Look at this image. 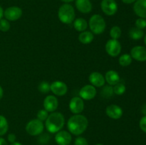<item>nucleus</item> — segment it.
Wrapping results in <instances>:
<instances>
[{"label": "nucleus", "instance_id": "f257e3e1", "mask_svg": "<svg viewBox=\"0 0 146 145\" xmlns=\"http://www.w3.org/2000/svg\"><path fill=\"white\" fill-rule=\"evenodd\" d=\"M88 126V120L84 115L77 114L71 116L67 122V128L72 134L78 136L86 130Z\"/></svg>", "mask_w": 146, "mask_h": 145}, {"label": "nucleus", "instance_id": "f03ea898", "mask_svg": "<svg viewBox=\"0 0 146 145\" xmlns=\"http://www.w3.org/2000/svg\"><path fill=\"white\" fill-rule=\"evenodd\" d=\"M65 124V118L63 114L58 112H53L48 115L45 121V127L48 132L57 133L61 130Z\"/></svg>", "mask_w": 146, "mask_h": 145}, {"label": "nucleus", "instance_id": "7ed1b4c3", "mask_svg": "<svg viewBox=\"0 0 146 145\" xmlns=\"http://www.w3.org/2000/svg\"><path fill=\"white\" fill-rule=\"evenodd\" d=\"M58 16L63 24H71L74 21L76 16L74 8L69 4H62L58 9Z\"/></svg>", "mask_w": 146, "mask_h": 145}, {"label": "nucleus", "instance_id": "20e7f679", "mask_svg": "<svg viewBox=\"0 0 146 145\" xmlns=\"http://www.w3.org/2000/svg\"><path fill=\"white\" fill-rule=\"evenodd\" d=\"M91 31L96 35H100L104 32L106 27L105 19L100 14H94L91 16L88 22Z\"/></svg>", "mask_w": 146, "mask_h": 145}, {"label": "nucleus", "instance_id": "39448f33", "mask_svg": "<svg viewBox=\"0 0 146 145\" xmlns=\"http://www.w3.org/2000/svg\"><path fill=\"white\" fill-rule=\"evenodd\" d=\"M44 123L38 119H31L26 125V131L31 136L40 135L44 132Z\"/></svg>", "mask_w": 146, "mask_h": 145}, {"label": "nucleus", "instance_id": "423d86ee", "mask_svg": "<svg viewBox=\"0 0 146 145\" xmlns=\"http://www.w3.org/2000/svg\"><path fill=\"white\" fill-rule=\"evenodd\" d=\"M106 51L111 57H117L121 52V44L118 40L110 39L106 42L105 45Z\"/></svg>", "mask_w": 146, "mask_h": 145}, {"label": "nucleus", "instance_id": "0eeeda50", "mask_svg": "<svg viewBox=\"0 0 146 145\" xmlns=\"http://www.w3.org/2000/svg\"><path fill=\"white\" fill-rule=\"evenodd\" d=\"M101 8L103 12L107 16H113L118 11V4L115 0H102Z\"/></svg>", "mask_w": 146, "mask_h": 145}, {"label": "nucleus", "instance_id": "6e6552de", "mask_svg": "<svg viewBox=\"0 0 146 145\" xmlns=\"http://www.w3.org/2000/svg\"><path fill=\"white\" fill-rule=\"evenodd\" d=\"M22 9L20 7L13 6L8 7L4 11V16L8 21H14L19 19L22 16Z\"/></svg>", "mask_w": 146, "mask_h": 145}, {"label": "nucleus", "instance_id": "1a4fd4ad", "mask_svg": "<svg viewBox=\"0 0 146 145\" xmlns=\"http://www.w3.org/2000/svg\"><path fill=\"white\" fill-rule=\"evenodd\" d=\"M69 109L74 115L81 114L84 109V100L78 96L71 98L69 102Z\"/></svg>", "mask_w": 146, "mask_h": 145}, {"label": "nucleus", "instance_id": "9d476101", "mask_svg": "<svg viewBox=\"0 0 146 145\" xmlns=\"http://www.w3.org/2000/svg\"><path fill=\"white\" fill-rule=\"evenodd\" d=\"M96 95V90L92 85H84L79 90V97L84 100H90L94 99Z\"/></svg>", "mask_w": 146, "mask_h": 145}, {"label": "nucleus", "instance_id": "9b49d317", "mask_svg": "<svg viewBox=\"0 0 146 145\" xmlns=\"http://www.w3.org/2000/svg\"><path fill=\"white\" fill-rule=\"evenodd\" d=\"M51 91L57 96H64L67 93L68 87L65 82L56 80L51 84Z\"/></svg>", "mask_w": 146, "mask_h": 145}, {"label": "nucleus", "instance_id": "f8f14e48", "mask_svg": "<svg viewBox=\"0 0 146 145\" xmlns=\"http://www.w3.org/2000/svg\"><path fill=\"white\" fill-rule=\"evenodd\" d=\"M72 140L70 132L66 130H60L56 134L55 141L58 145H69Z\"/></svg>", "mask_w": 146, "mask_h": 145}, {"label": "nucleus", "instance_id": "ddd939ff", "mask_svg": "<svg viewBox=\"0 0 146 145\" xmlns=\"http://www.w3.org/2000/svg\"><path fill=\"white\" fill-rule=\"evenodd\" d=\"M131 56L140 62L146 61V48L141 45L133 47L131 51Z\"/></svg>", "mask_w": 146, "mask_h": 145}, {"label": "nucleus", "instance_id": "4468645a", "mask_svg": "<svg viewBox=\"0 0 146 145\" xmlns=\"http://www.w3.org/2000/svg\"><path fill=\"white\" fill-rule=\"evenodd\" d=\"M44 109L48 112H55L58 106V102L57 98L54 95H48L44 100Z\"/></svg>", "mask_w": 146, "mask_h": 145}, {"label": "nucleus", "instance_id": "2eb2a0df", "mask_svg": "<svg viewBox=\"0 0 146 145\" xmlns=\"http://www.w3.org/2000/svg\"><path fill=\"white\" fill-rule=\"evenodd\" d=\"M107 116L113 119H118L123 116V109L117 105H110L106 109Z\"/></svg>", "mask_w": 146, "mask_h": 145}, {"label": "nucleus", "instance_id": "dca6fc26", "mask_svg": "<svg viewBox=\"0 0 146 145\" xmlns=\"http://www.w3.org/2000/svg\"><path fill=\"white\" fill-rule=\"evenodd\" d=\"M88 80H89L91 85H94V87H97V88L103 87L106 83L105 78L99 72H91L88 77Z\"/></svg>", "mask_w": 146, "mask_h": 145}, {"label": "nucleus", "instance_id": "f3484780", "mask_svg": "<svg viewBox=\"0 0 146 145\" xmlns=\"http://www.w3.org/2000/svg\"><path fill=\"white\" fill-rule=\"evenodd\" d=\"M133 11L140 18H146V0H136L134 3Z\"/></svg>", "mask_w": 146, "mask_h": 145}, {"label": "nucleus", "instance_id": "a211bd4d", "mask_svg": "<svg viewBox=\"0 0 146 145\" xmlns=\"http://www.w3.org/2000/svg\"><path fill=\"white\" fill-rule=\"evenodd\" d=\"M77 9L83 14H88L92 11L93 6L90 0H75Z\"/></svg>", "mask_w": 146, "mask_h": 145}, {"label": "nucleus", "instance_id": "6ab92c4d", "mask_svg": "<svg viewBox=\"0 0 146 145\" xmlns=\"http://www.w3.org/2000/svg\"><path fill=\"white\" fill-rule=\"evenodd\" d=\"M104 78H105L106 82H107V83L108 85H111V86L116 85L121 81L119 74L116 71H113V70H111V71H108V72H106Z\"/></svg>", "mask_w": 146, "mask_h": 145}, {"label": "nucleus", "instance_id": "aec40b11", "mask_svg": "<svg viewBox=\"0 0 146 145\" xmlns=\"http://www.w3.org/2000/svg\"><path fill=\"white\" fill-rule=\"evenodd\" d=\"M94 35L91 31H83L78 36V40L83 44H89L93 41Z\"/></svg>", "mask_w": 146, "mask_h": 145}, {"label": "nucleus", "instance_id": "412c9836", "mask_svg": "<svg viewBox=\"0 0 146 145\" xmlns=\"http://www.w3.org/2000/svg\"><path fill=\"white\" fill-rule=\"evenodd\" d=\"M73 25H74V28L79 32H83L88 28V23L86 21V19L83 18H78L74 20Z\"/></svg>", "mask_w": 146, "mask_h": 145}, {"label": "nucleus", "instance_id": "4be33fe9", "mask_svg": "<svg viewBox=\"0 0 146 145\" xmlns=\"http://www.w3.org/2000/svg\"><path fill=\"white\" fill-rule=\"evenodd\" d=\"M129 36L133 40H140L144 36V32L142 29L133 27L129 31Z\"/></svg>", "mask_w": 146, "mask_h": 145}, {"label": "nucleus", "instance_id": "5701e85b", "mask_svg": "<svg viewBox=\"0 0 146 145\" xmlns=\"http://www.w3.org/2000/svg\"><path fill=\"white\" fill-rule=\"evenodd\" d=\"M132 57L131 56L130 54L125 53L121 55L119 57V59H118V62L119 64L123 67H127L128 65H130L132 63Z\"/></svg>", "mask_w": 146, "mask_h": 145}, {"label": "nucleus", "instance_id": "b1692460", "mask_svg": "<svg viewBox=\"0 0 146 145\" xmlns=\"http://www.w3.org/2000/svg\"><path fill=\"white\" fill-rule=\"evenodd\" d=\"M9 129V124L7 119L3 115H0V136H3L7 132Z\"/></svg>", "mask_w": 146, "mask_h": 145}, {"label": "nucleus", "instance_id": "393cba45", "mask_svg": "<svg viewBox=\"0 0 146 145\" xmlns=\"http://www.w3.org/2000/svg\"><path fill=\"white\" fill-rule=\"evenodd\" d=\"M104 88H102V90H101V95L104 98H111V96H113V95L114 94L113 92V88L111 85H105V86H103Z\"/></svg>", "mask_w": 146, "mask_h": 145}, {"label": "nucleus", "instance_id": "a878e982", "mask_svg": "<svg viewBox=\"0 0 146 145\" xmlns=\"http://www.w3.org/2000/svg\"><path fill=\"white\" fill-rule=\"evenodd\" d=\"M121 34H122V31H121V28L118 26H114L110 30V36L112 39L118 40L121 36Z\"/></svg>", "mask_w": 146, "mask_h": 145}, {"label": "nucleus", "instance_id": "bb28decb", "mask_svg": "<svg viewBox=\"0 0 146 145\" xmlns=\"http://www.w3.org/2000/svg\"><path fill=\"white\" fill-rule=\"evenodd\" d=\"M125 90H126L125 85L122 82H119L118 84L114 85L113 92L114 94H115V95H122L125 92Z\"/></svg>", "mask_w": 146, "mask_h": 145}, {"label": "nucleus", "instance_id": "cd10ccee", "mask_svg": "<svg viewBox=\"0 0 146 145\" xmlns=\"http://www.w3.org/2000/svg\"><path fill=\"white\" fill-rule=\"evenodd\" d=\"M38 89L42 93H47L51 90V85L47 81H42L38 85Z\"/></svg>", "mask_w": 146, "mask_h": 145}, {"label": "nucleus", "instance_id": "c85d7f7f", "mask_svg": "<svg viewBox=\"0 0 146 145\" xmlns=\"http://www.w3.org/2000/svg\"><path fill=\"white\" fill-rule=\"evenodd\" d=\"M10 29V23L6 18L0 19V31L2 32H7Z\"/></svg>", "mask_w": 146, "mask_h": 145}, {"label": "nucleus", "instance_id": "c756f323", "mask_svg": "<svg viewBox=\"0 0 146 145\" xmlns=\"http://www.w3.org/2000/svg\"><path fill=\"white\" fill-rule=\"evenodd\" d=\"M48 116V112H47L46 109H40L38 112H37L36 117L37 119H39L41 122H44V121H46V119H47Z\"/></svg>", "mask_w": 146, "mask_h": 145}, {"label": "nucleus", "instance_id": "7c9ffc66", "mask_svg": "<svg viewBox=\"0 0 146 145\" xmlns=\"http://www.w3.org/2000/svg\"><path fill=\"white\" fill-rule=\"evenodd\" d=\"M135 27L142 30L146 28V20L143 18H138L135 21Z\"/></svg>", "mask_w": 146, "mask_h": 145}, {"label": "nucleus", "instance_id": "2f4dec72", "mask_svg": "<svg viewBox=\"0 0 146 145\" xmlns=\"http://www.w3.org/2000/svg\"><path fill=\"white\" fill-rule=\"evenodd\" d=\"M74 145H88V142L86 138L83 136H78L75 139Z\"/></svg>", "mask_w": 146, "mask_h": 145}, {"label": "nucleus", "instance_id": "473e14b6", "mask_svg": "<svg viewBox=\"0 0 146 145\" xmlns=\"http://www.w3.org/2000/svg\"><path fill=\"white\" fill-rule=\"evenodd\" d=\"M139 127L141 130L146 133V116H143L139 122Z\"/></svg>", "mask_w": 146, "mask_h": 145}, {"label": "nucleus", "instance_id": "72a5a7b5", "mask_svg": "<svg viewBox=\"0 0 146 145\" xmlns=\"http://www.w3.org/2000/svg\"><path fill=\"white\" fill-rule=\"evenodd\" d=\"M8 141L10 142V143H14V142H16V139H17V137H16V135L14 134L11 133L8 135Z\"/></svg>", "mask_w": 146, "mask_h": 145}, {"label": "nucleus", "instance_id": "f704fd0d", "mask_svg": "<svg viewBox=\"0 0 146 145\" xmlns=\"http://www.w3.org/2000/svg\"><path fill=\"white\" fill-rule=\"evenodd\" d=\"M121 1H122L123 3H124V4H134L136 0H121Z\"/></svg>", "mask_w": 146, "mask_h": 145}, {"label": "nucleus", "instance_id": "c9c22d12", "mask_svg": "<svg viewBox=\"0 0 146 145\" xmlns=\"http://www.w3.org/2000/svg\"><path fill=\"white\" fill-rule=\"evenodd\" d=\"M0 145H8L7 141L1 136H0Z\"/></svg>", "mask_w": 146, "mask_h": 145}, {"label": "nucleus", "instance_id": "e433bc0d", "mask_svg": "<svg viewBox=\"0 0 146 145\" xmlns=\"http://www.w3.org/2000/svg\"><path fill=\"white\" fill-rule=\"evenodd\" d=\"M141 111H142V113L143 114L144 116H146V104L142 107V109H141Z\"/></svg>", "mask_w": 146, "mask_h": 145}, {"label": "nucleus", "instance_id": "4c0bfd02", "mask_svg": "<svg viewBox=\"0 0 146 145\" xmlns=\"http://www.w3.org/2000/svg\"><path fill=\"white\" fill-rule=\"evenodd\" d=\"M3 16H4V10H3L2 7L0 6V19H1Z\"/></svg>", "mask_w": 146, "mask_h": 145}, {"label": "nucleus", "instance_id": "58836bf2", "mask_svg": "<svg viewBox=\"0 0 146 145\" xmlns=\"http://www.w3.org/2000/svg\"><path fill=\"white\" fill-rule=\"evenodd\" d=\"M3 95H4V90H3L2 88L0 85V100L3 98Z\"/></svg>", "mask_w": 146, "mask_h": 145}, {"label": "nucleus", "instance_id": "ea45409f", "mask_svg": "<svg viewBox=\"0 0 146 145\" xmlns=\"http://www.w3.org/2000/svg\"><path fill=\"white\" fill-rule=\"evenodd\" d=\"M61 1H63V2H64L65 4H68V3L72 2V1H74V0H61Z\"/></svg>", "mask_w": 146, "mask_h": 145}, {"label": "nucleus", "instance_id": "a19ab883", "mask_svg": "<svg viewBox=\"0 0 146 145\" xmlns=\"http://www.w3.org/2000/svg\"><path fill=\"white\" fill-rule=\"evenodd\" d=\"M10 145H22L21 143H19V142H14V143H11Z\"/></svg>", "mask_w": 146, "mask_h": 145}, {"label": "nucleus", "instance_id": "79ce46f5", "mask_svg": "<svg viewBox=\"0 0 146 145\" xmlns=\"http://www.w3.org/2000/svg\"><path fill=\"white\" fill-rule=\"evenodd\" d=\"M144 43H145V44L146 45V34L145 35V36H144Z\"/></svg>", "mask_w": 146, "mask_h": 145}, {"label": "nucleus", "instance_id": "37998d69", "mask_svg": "<svg viewBox=\"0 0 146 145\" xmlns=\"http://www.w3.org/2000/svg\"><path fill=\"white\" fill-rule=\"evenodd\" d=\"M96 145H104V144H97Z\"/></svg>", "mask_w": 146, "mask_h": 145}]
</instances>
